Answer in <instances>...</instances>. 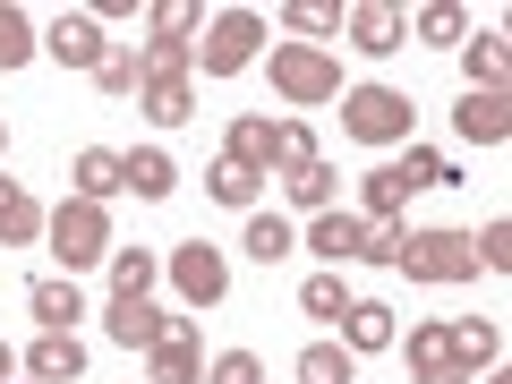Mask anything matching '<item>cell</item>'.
<instances>
[{
	"label": "cell",
	"instance_id": "277c9868",
	"mask_svg": "<svg viewBox=\"0 0 512 384\" xmlns=\"http://www.w3.org/2000/svg\"><path fill=\"white\" fill-rule=\"evenodd\" d=\"M410 120H419V111H410L402 86H350L342 94V128L359 137V146H402Z\"/></svg>",
	"mask_w": 512,
	"mask_h": 384
},
{
	"label": "cell",
	"instance_id": "9c48e42d",
	"mask_svg": "<svg viewBox=\"0 0 512 384\" xmlns=\"http://www.w3.org/2000/svg\"><path fill=\"white\" fill-rule=\"evenodd\" d=\"M410 384H478V376L453 359V333L444 325H410Z\"/></svg>",
	"mask_w": 512,
	"mask_h": 384
},
{
	"label": "cell",
	"instance_id": "484cf974",
	"mask_svg": "<svg viewBox=\"0 0 512 384\" xmlns=\"http://www.w3.org/2000/svg\"><path fill=\"white\" fill-rule=\"evenodd\" d=\"M43 52V35H35V18H26V9H9V0H0V69H26V60Z\"/></svg>",
	"mask_w": 512,
	"mask_h": 384
},
{
	"label": "cell",
	"instance_id": "6da1fadb",
	"mask_svg": "<svg viewBox=\"0 0 512 384\" xmlns=\"http://www.w3.org/2000/svg\"><path fill=\"white\" fill-rule=\"evenodd\" d=\"M231 163H248L256 180H274V171H291V163H308L316 154V137H308V120H265V111H239L231 120Z\"/></svg>",
	"mask_w": 512,
	"mask_h": 384
},
{
	"label": "cell",
	"instance_id": "f35d334b",
	"mask_svg": "<svg viewBox=\"0 0 512 384\" xmlns=\"http://www.w3.org/2000/svg\"><path fill=\"white\" fill-rule=\"evenodd\" d=\"M393 171H402L410 188H444V180H453V171H444V163H436V154H427V146H410V154H402V163H393Z\"/></svg>",
	"mask_w": 512,
	"mask_h": 384
},
{
	"label": "cell",
	"instance_id": "836d02e7",
	"mask_svg": "<svg viewBox=\"0 0 512 384\" xmlns=\"http://www.w3.org/2000/svg\"><path fill=\"white\" fill-rule=\"evenodd\" d=\"M470 248H478V265H487V274H512V222H504V214H495Z\"/></svg>",
	"mask_w": 512,
	"mask_h": 384
},
{
	"label": "cell",
	"instance_id": "b9f144b4",
	"mask_svg": "<svg viewBox=\"0 0 512 384\" xmlns=\"http://www.w3.org/2000/svg\"><path fill=\"white\" fill-rule=\"evenodd\" d=\"M0 154H9V128H0Z\"/></svg>",
	"mask_w": 512,
	"mask_h": 384
},
{
	"label": "cell",
	"instance_id": "d6986e66",
	"mask_svg": "<svg viewBox=\"0 0 512 384\" xmlns=\"http://www.w3.org/2000/svg\"><path fill=\"white\" fill-rule=\"evenodd\" d=\"M43 239V205L18 180H0V248H35Z\"/></svg>",
	"mask_w": 512,
	"mask_h": 384
},
{
	"label": "cell",
	"instance_id": "ffe728a7",
	"mask_svg": "<svg viewBox=\"0 0 512 384\" xmlns=\"http://www.w3.org/2000/svg\"><path fill=\"white\" fill-rule=\"evenodd\" d=\"M120 180L137 188V197H171V188H180V163H171L163 146H137V154H120Z\"/></svg>",
	"mask_w": 512,
	"mask_h": 384
},
{
	"label": "cell",
	"instance_id": "8992f818",
	"mask_svg": "<svg viewBox=\"0 0 512 384\" xmlns=\"http://www.w3.org/2000/svg\"><path fill=\"white\" fill-rule=\"evenodd\" d=\"M188 52L205 60V77H239L265 52V18H256V9H222V18L205 26V43H188Z\"/></svg>",
	"mask_w": 512,
	"mask_h": 384
},
{
	"label": "cell",
	"instance_id": "74e56055",
	"mask_svg": "<svg viewBox=\"0 0 512 384\" xmlns=\"http://www.w3.org/2000/svg\"><path fill=\"white\" fill-rule=\"evenodd\" d=\"M197 35V9H188V0H163V9H154V43H188Z\"/></svg>",
	"mask_w": 512,
	"mask_h": 384
},
{
	"label": "cell",
	"instance_id": "5bb4252c",
	"mask_svg": "<svg viewBox=\"0 0 512 384\" xmlns=\"http://www.w3.org/2000/svg\"><path fill=\"white\" fill-rule=\"evenodd\" d=\"M453 128L470 137V146H504V137H512V103H504V94H461Z\"/></svg>",
	"mask_w": 512,
	"mask_h": 384
},
{
	"label": "cell",
	"instance_id": "e0dca14e",
	"mask_svg": "<svg viewBox=\"0 0 512 384\" xmlns=\"http://www.w3.org/2000/svg\"><path fill=\"white\" fill-rule=\"evenodd\" d=\"M333 188H342V180H333V163H325V154H308V163H291V171H282V197H291L299 214H325V205H333Z\"/></svg>",
	"mask_w": 512,
	"mask_h": 384
},
{
	"label": "cell",
	"instance_id": "ab89813d",
	"mask_svg": "<svg viewBox=\"0 0 512 384\" xmlns=\"http://www.w3.org/2000/svg\"><path fill=\"white\" fill-rule=\"evenodd\" d=\"M291 26H299V35H333V26H342V9H325V0H299Z\"/></svg>",
	"mask_w": 512,
	"mask_h": 384
},
{
	"label": "cell",
	"instance_id": "8fae6325",
	"mask_svg": "<svg viewBox=\"0 0 512 384\" xmlns=\"http://www.w3.org/2000/svg\"><path fill=\"white\" fill-rule=\"evenodd\" d=\"M26 308L43 316V333H77L86 299H77V282H69V274H43V282H26Z\"/></svg>",
	"mask_w": 512,
	"mask_h": 384
},
{
	"label": "cell",
	"instance_id": "e575fe53",
	"mask_svg": "<svg viewBox=\"0 0 512 384\" xmlns=\"http://www.w3.org/2000/svg\"><path fill=\"white\" fill-rule=\"evenodd\" d=\"M205 384H265V359H256V350H222V359L205 367Z\"/></svg>",
	"mask_w": 512,
	"mask_h": 384
},
{
	"label": "cell",
	"instance_id": "9a60e30c",
	"mask_svg": "<svg viewBox=\"0 0 512 384\" xmlns=\"http://www.w3.org/2000/svg\"><path fill=\"white\" fill-rule=\"evenodd\" d=\"M359 231H367L359 214H342V205H325V214L308 222V248L325 256V265H359Z\"/></svg>",
	"mask_w": 512,
	"mask_h": 384
},
{
	"label": "cell",
	"instance_id": "8d00e7d4",
	"mask_svg": "<svg viewBox=\"0 0 512 384\" xmlns=\"http://www.w3.org/2000/svg\"><path fill=\"white\" fill-rule=\"evenodd\" d=\"M94 86H103V94H120V103H128V94H137V52H103Z\"/></svg>",
	"mask_w": 512,
	"mask_h": 384
},
{
	"label": "cell",
	"instance_id": "2e32d148",
	"mask_svg": "<svg viewBox=\"0 0 512 384\" xmlns=\"http://www.w3.org/2000/svg\"><path fill=\"white\" fill-rule=\"evenodd\" d=\"M26 367H35V384H77L86 376V342H77V333H43V342L26 350Z\"/></svg>",
	"mask_w": 512,
	"mask_h": 384
},
{
	"label": "cell",
	"instance_id": "7c38bea8",
	"mask_svg": "<svg viewBox=\"0 0 512 384\" xmlns=\"http://www.w3.org/2000/svg\"><path fill=\"white\" fill-rule=\"evenodd\" d=\"M402 9H384V0H367V9H350V52H367V60H384V52H402Z\"/></svg>",
	"mask_w": 512,
	"mask_h": 384
},
{
	"label": "cell",
	"instance_id": "83f0119b",
	"mask_svg": "<svg viewBox=\"0 0 512 384\" xmlns=\"http://www.w3.org/2000/svg\"><path fill=\"white\" fill-rule=\"evenodd\" d=\"M402 205H410V180H402V171H393V163L367 171V214H359V222H402Z\"/></svg>",
	"mask_w": 512,
	"mask_h": 384
},
{
	"label": "cell",
	"instance_id": "4dcf8cb0",
	"mask_svg": "<svg viewBox=\"0 0 512 384\" xmlns=\"http://www.w3.org/2000/svg\"><path fill=\"white\" fill-rule=\"evenodd\" d=\"M461 35H470V18H461L453 0H436V9H419V43H444V52H461Z\"/></svg>",
	"mask_w": 512,
	"mask_h": 384
},
{
	"label": "cell",
	"instance_id": "cb8c5ba5",
	"mask_svg": "<svg viewBox=\"0 0 512 384\" xmlns=\"http://www.w3.org/2000/svg\"><path fill=\"white\" fill-rule=\"evenodd\" d=\"M120 154H111V146H86V154H77V197H86V205H103V197H120Z\"/></svg>",
	"mask_w": 512,
	"mask_h": 384
},
{
	"label": "cell",
	"instance_id": "7a4b0ae2",
	"mask_svg": "<svg viewBox=\"0 0 512 384\" xmlns=\"http://www.w3.org/2000/svg\"><path fill=\"white\" fill-rule=\"evenodd\" d=\"M43 239H52V256L69 265V282H77L86 265H103V256H111V214H103V205H86V197H69L60 214H43Z\"/></svg>",
	"mask_w": 512,
	"mask_h": 384
},
{
	"label": "cell",
	"instance_id": "60d3db41",
	"mask_svg": "<svg viewBox=\"0 0 512 384\" xmlns=\"http://www.w3.org/2000/svg\"><path fill=\"white\" fill-rule=\"evenodd\" d=\"M9 376H18V350H9V342H0V384H9Z\"/></svg>",
	"mask_w": 512,
	"mask_h": 384
},
{
	"label": "cell",
	"instance_id": "52a82bcc",
	"mask_svg": "<svg viewBox=\"0 0 512 384\" xmlns=\"http://www.w3.org/2000/svg\"><path fill=\"white\" fill-rule=\"evenodd\" d=\"M163 274L180 282V299H188V308H222V291H231V265H222V248H214V239H180V248L163 256Z\"/></svg>",
	"mask_w": 512,
	"mask_h": 384
},
{
	"label": "cell",
	"instance_id": "f1b7e54d",
	"mask_svg": "<svg viewBox=\"0 0 512 384\" xmlns=\"http://www.w3.org/2000/svg\"><path fill=\"white\" fill-rule=\"evenodd\" d=\"M291 248H299V231L282 214H248V256H256V265H282Z\"/></svg>",
	"mask_w": 512,
	"mask_h": 384
},
{
	"label": "cell",
	"instance_id": "1f68e13d",
	"mask_svg": "<svg viewBox=\"0 0 512 384\" xmlns=\"http://www.w3.org/2000/svg\"><path fill=\"white\" fill-rule=\"evenodd\" d=\"M299 308L325 316V325H342V308H350V299H342V274H308V282H299Z\"/></svg>",
	"mask_w": 512,
	"mask_h": 384
},
{
	"label": "cell",
	"instance_id": "4316f807",
	"mask_svg": "<svg viewBox=\"0 0 512 384\" xmlns=\"http://www.w3.org/2000/svg\"><path fill=\"white\" fill-rule=\"evenodd\" d=\"M146 384H205L197 333H188V342H154V376H146Z\"/></svg>",
	"mask_w": 512,
	"mask_h": 384
},
{
	"label": "cell",
	"instance_id": "5b68a950",
	"mask_svg": "<svg viewBox=\"0 0 512 384\" xmlns=\"http://www.w3.org/2000/svg\"><path fill=\"white\" fill-rule=\"evenodd\" d=\"M274 94H291V103H333L342 94V60L325 52V43H274Z\"/></svg>",
	"mask_w": 512,
	"mask_h": 384
},
{
	"label": "cell",
	"instance_id": "7402d4cb",
	"mask_svg": "<svg viewBox=\"0 0 512 384\" xmlns=\"http://www.w3.org/2000/svg\"><path fill=\"white\" fill-rule=\"evenodd\" d=\"M103 265H111V299H146L154 274H163V256H154V248H111Z\"/></svg>",
	"mask_w": 512,
	"mask_h": 384
},
{
	"label": "cell",
	"instance_id": "44dd1931",
	"mask_svg": "<svg viewBox=\"0 0 512 384\" xmlns=\"http://www.w3.org/2000/svg\"><path fill=\"white\" fill-rule=\"evenodd\" d=\"M137 103H146V120H163V128L197 120V86H188V77H146V86H137Z\"/></svg>",
	"mask_w": 512,
	"mask_h": 384
},
{
	"label": "cell",
	"instance_id": "ac0fdd59",
	"mask_svg": "<svg viewBox=\"0 0 512 384\" xmlns=\"http://www.w3.org/2000/svg\"><path fill=\"white\" fill-rule=\"evenodd\" d=\"M444 333H453V359L470 367V376L504 359V325H495V316H461V325H444Z\"/></svg>",
	"mask_w": 512,
	"mask_h": 384
},
{
	"label": "cell",
	"instance_id": "d4e9b609",
	"mask_svg": "<svg viewBox=\"0 0 512 384\" xmlns=\"http://www.w3.org/2000/svg\"><path fill=\"white\" fill-rule=\"evenodd\" d=\"M359 376V359H350L342 342H308L299 350V384H350Z\"/></svg>",
	"mask_w": 512,
	"mask_h": 384
},
{
	"label": "cell",
	"instance_id": "30bf717a",
	"mask_svg": "<svg viewBox=\"0 0 512 384\" xmlns=\"http://www.w3.org/2000/svg\"><path fill=\"white\" fill-rule=\"evenodd\" d=\"M393 342H402V325H393L384 299H350L342 308V350L350 359H359V350H393Z\"/></svg>",
	"mask_w": 512,
	"mask_h": 384
},
{
	"label": "cell",
	"instance_id": "603a6c76",
	"mask_svg": "<svg viewBox=\"0 0 512 384\" xmlns=\"http://www.w3.org/2000/svg\"><path fill=\"white\" fill-rule=\"evenodd\" d=\"M154 316H163V308H146V299H111V308H103V333H111L120 350H146V342H154Z\"/></svg>",
	"mask_w": 512,
	"mask_h": 384
},
{
	"label": "cell",
	"instance_id": "3957f363",
	"mask_svg": "<svg viewBox=\"0 0 512 384\" xmlns=\"http://www.w3.org/2000/svg\"><path fill=\"white\" fill-rule=\"evenodd\" d=\"M393 274H410V282H470L478 248H470V231H402Z\"/></svg>",
	"mask_w": 512,
	"mask_h": 384
},
{
	"label": "cell",
	"instance_id": "f546056e",
	"mask_svg": "<svg viewBox=\"0 0 512 384\" xmlns=\"http://www.w3.org/2000/svg\"><path fill=\"white\" fill-rule=\"evenodd\" d=\"M205 188H214V205H239V214H248V205H256V188H265V180H256L248 163H231V154H222V163H214V180H205Z\"/></svg>",
	"mask_w": 512,
	"mask_h": 384
},
{
	"label": "cell",
	"instance_id": "4fadbf2b",
	"mask_svg": "<svg viewBox=\"0 0 512 384\" xmlns=\"http://www.w3.org/2000/svg\"><path fill=\"white\" fill-rule=\"evenodd\" d=\"M461 77H470V94H504V77H512L504 35H461Z\"/></svg>",
	"mask_w": 512,
	"mask_h": 384
},
{
	"label": "cell",
	"instance_id": "ba28073f",
	"mask_svg": "<svg viewBox=\"0 0 512 384\" xmlns=\"http://www.w3.org/2000/svg\"><path fill=\"white\" fill-rule=\"evenodd\" d=\"M43 52L60 60V69H103V26H94V9H60L52 26H43Z\"/></svg>",
	"mask_w": 512,
	"mask_h": 384
},
{
	"label": "cell",
	"instance_id": "d590c367",
	"mask_svg": "<svg viewBox=\"0 0 512 384\" xmlns=\"http://www.w3.org/2000/svg\"><path fill=\"white\" fill-rule=\"evenodd\" d=\"M402 256V222H367L359 231V265H393Z\"/></svg>",
	"mask_w": 512,
	"mask_h": 384
},
{
	"label": "cell",
	"instance_id": "d6a6232c",
	"mask_svg": "<svg viewBox=\"0 0 512 384\" xmlns=\"http://www.w3.org/2000/svg\"><path fill=\"white\" fill-rule=\"evenodd\" d=\"M188 43H146V52H137V86H146V77H188Z\"/></svg>",
	"mask_w": 512,
	"mask_h": 384
}]
</instances>
